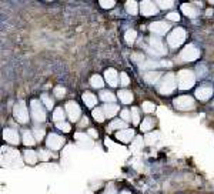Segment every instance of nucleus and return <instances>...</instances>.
I'll list each match as a JSON object with an SVG mask.
<instances>
[{
    "mask_svg": "<svg viewBox=\"0 0 214 194\" xmlns=\"http://www.w3.org/2000/svg\"><path fill=\"white\" fill-rule=\"evenodd\" d=\"M177 83L178 89L181 90H189L194 86L195 83V76L191 70H180L177 74Z\"/></svg>",
    "mask_w": 214,
    "mask_h": 194,
    "instance_id": "nucleus-1",
    "label": "nucleus"
},
{
    "mask_svg": "<svg viewBox=\"0 0 214 194\" xmlns=\"http://www.w3.org/2000/svg\"><path fill=\"white\" fill-rule=\"evenodd\" d=\"M177 80H176V74L174 73H167L163 77L162 83L158 84V91L162 94H171L176 90Z\"/></svg>",
    "mask_w": 214,
    "mask_h": 194,
    "instance_id": "nucleus-2",
    "label": "nucleus"
},
{
    "mask_svg": "<svg viewBox=\"0 0 214 194\" xmlns=\"http://www.w3.org/2000/svg\"><path fill=\"white\" fill-rule=\"evenodd\" d=\"M184 40H186V30L181 27L174 29L167 36V43H168V46H171V47H178L180 44L184 43Z\"/></svg>",
    "mask_w": 214,
    "mask_h": 194,
    "instance_id": "nucleus-3",
    "label": "nucleus"
},
{
    "mask_svg": "<svg viewBox=\"0 0 214 194\" xmlns=\"http://www.w3.org/2000/svg\"><path fill=\"white\" fill-rule=\"evenodd\" d=\"M13 116L14 119L19 123H23L26 124L29 121V111H27V107H26L25 102H19L16 103L14 107H13Z\"/></svg>",
    "mask_w": 214,
    "mask_h": 194,
    "instance_id": "nucleus-4",
    "label": "nucleus"
},
{
    "mask_svg": "<svg viewBox=\"0 0 214 194\" xmlns=\"http://www.w3.org/2000/svg\"><path fill=\"white\" fill-rule=\"evenodd\" d=\"M149 42H150L149 50H150V53H151V54H154V56H164L166 53H167L166 46L163 44V42L160 40V37L151 36Z\"/></svg>",
    "mask_w": 214,
    "mask_h": 194,
    "instance_id": "nucleus-5",
    "label": "nucleus"
},
{
    "mask_svg": "<svg viewBox=\"0 0 214 194\" xmlns=\"http://www.w3.org/2000/svg\"><path fill=\"white\" fill-rule=\"evenodd\" d=\"M30 111H31V117L37 121V123H41V121L46 120V113H44V108L41 107L40 102H37V100H31Z\"/></svg>",
    "mask_w": 214,
    "mask_h": 194,
    "instance_id": "nucleus-6",
    "label": "nucleus"
},
{
    "mask_svg": "<svg viewBox=\"0 0 214 194\" xmlns=\"http://www.w3.org/2000/svg\"><path fill=\"white\" fill-rule=\"evenodd\" d=\"M180 57L183 62H194L197 57H200V50L197 49L194 44H189L187 47L183 49Z\"/></svg>",
    "mask_w": 214,
    "mask_h": 194,
    "instance_id": "nucleus-7",
    "label": "nucleus"
},
{
    "mask_svg": "<svg viewBox=\"0 0 214 194\" xmlns=\"http://www.w3.org/2000/svg\"><path fill=\"white\" fill-rule=\"evenodd\" d=\"M174 107L178 110H191L194 107V99L190 96H180L174 100Z\"/></svg>",
    "mask_w": 214,
    "mask_h": 194,
    "instance_id": "nucleus-8",
    "label": "nucleus"
},
{
    "mask_svg": "<svg viewBox=\"0 0 214 194\" xmlns=\"http://www.w3.org/2000/svg\"><path fill=\"white\" fill-rule=\"evenodd\" d=\"M66 113H67L69 119L71 121H77L81 117V110L79 107V104L76 102H69L66 104Z\"/></svg>",
    "mask_w": 214,
    "mask_h": 194,
    "instance_id": "nucleus-9",
    "label": "nucleus"
},
{
    "mask_svg": "<svg viewBox=\"0 0 214 194\" xmlns=\"http://www.w3.org/2000/svg\"><path fill=\"white\" fill-rule=\"evenodd\" d=\"M140 13L143 16H153V14H157L158 9H157V4L154 2H150V0H144L140 3Z\"/></svg>",
    "mask_w": 214,
    "mask_h": 194,
    "instance_id": "nucleus-10",
    "label": "nucleus"
},
{
    "mask_svg": "<svg viewBox=\"0 0 214 194\" xmlns=\"http://www.w3.org/2000/svg\"><path fill=\"white\" fill-rule=\"evenodd\" d=\"M46 144H47V147L52 148V150H59V148H62V146L64 144V139L60 137L59 134L52 133V134H49V137H47Z\"/></svg>",
    "mask_w": 214,
    "mask_h": 194,
    "instance_id": "nucleus-11",
    "label": "nucleus"
},
{
    "mask_svg": "<svg viewBox=\"0 0 214 194\" xmlns=\"http://www.w3.org/2000/svg\"><path fill=\"white\" fill-rule=\"evenodd\" d=\"M150 31L153 34H157V36H162V34H166L168 30H170V23L166 22H154L149 26Z\"/></svg>",
    "mask_w": 214,
    "mask_h": 194,
    "instance_id": "nucleus-12",
    "label": "nucleus"
},
{
    "mask_svg": "<svg viewBox=\"0 0 214 194\" xmlns=\"http://www.w3.org/2000/svg\"><path fill=\"white\" fill-rule=\"evenodd\" d=\"M116 139L123 143H130V141L133 143V140L136 139V134H134L133 129H124V130H120V131L116 133Z\"/></svg>",
    "mask_w": 214,
    "mask_h": 194,
    "instance_id": "nucleus-13",
    "label": "nucleus"
},
{
    "mask_svg": "<svg viewBox=\"0 0 214 194\" xmlns=\"http://www.w3.org/2000/svg\"><path fill=\"white\" fill-rule=\"evenodd\" d=\"M211 96H213V87L211 86H200L195 90V97L199 100H203V102L208 100Z\"/></svg>",
    "mask_w": 214,
    "mask_h": 194,
    "instance_id": "nucleus-14",
    "label": "nucleus"
},
{
    "mask_svg": "<svg viewBox=\"0 0 214 194\" xmlns=\"http://www.w3.org/2000/svg\"><path fill=\"white\" fill-rule=\"evenodd\" d=\"M3 137H4V140H6V141L12 143V144H19V141H20L19 133L16 131V130H13V129H4Z\"/></svg>",
    "mask_w": 214,
    "mask_h": 194,
    "instance_id": "nucleus-15",
    "label": "nucleus"
},
{
    "mask_svg": "<svg viewBox=\"0 0 214 194\" xmlns=\"http://www.w3.org/2000/svg\"><path fill=\"white\" fill-rule=\"evenodd\" d=\"M104 79L112 87H116L118 84V74L114 69H107L104 73Z\"/></svg>",
    "mask_w": 214,
    "mask_h": 194,
    "instance_id": "nucleus-16",
    "label": "nucleus"
},
{
    "mask_svg": "<svg viewBox=\"0 0 214 194\" xmlns=\"http://www.w3.org/2000/svg\"><path fill=\"white\" fill-rule=\"evenodd\" d=\"M160 66H171V63L168 62H154V60H150V62H143L140 64L141 70H146V69H154V67H160Z\"/></svg>",
    "mask_w": 214,
    "mask_h": 194,
    "instance_id": "nucleus-17",
    "label": "nucleus"
},
{
    "mask_svg": "<svg viewBox=\"0 0 214 194\" xmlns=\"http://www.w3.org/2000/svg\"><path fill=\"white\" fill-rule=\"evenodd\" d=\"M103 111H104L106 117H114L118 111V106L114 104V103H110V104H104L103 107Z\"/></svg>",
    "mask_w": 214,
    "mask_h": 194,
    "instance_id": "nucleus-18",
    "label": "nucleus"
},
{
    "mask_svg": "<svg viewBox=\"0 0 214 194\" xmlns=\"http://www.w3.org/2000/svg\"><path fill=\"white\" fill-rule=\"evenodd\" d=\"M162 77V73L160 71H149V73H144V80L147 81V83H157L158 79Z\"/></svg>",
    "mask_w": 214,
    "mask_h": 194,
    "instance_id": "nucleus-19",
    "label": "nucleus"
},
{
    "mask_svg": "<svg viewBox=\"0 0 214 194\" xmlns=\"http://www.w3.org/2000/svg\"><path fill=\"white\" fill-rule=\"evenodd\" d=\"M181 10H183L184 14L189 16V17H195V16H197V13H199V10L195 9L193 4H189V3L181 4Z\"/></svg>",
    "mask_w": 214,
    "mask_h": 194,
    "instance_id": "nucleus-20",
    "label": "nucleus"
},
{
    "mask_svg": "<svg viewBox=\"0 0 214 194\" xmlns=\"http://www.w3.org/2000/svg\"><path fill=\"white\" fill-rule=\"evenodd\" d=\"M118 99H120L121 103L129 104V103L133 102V94H131V91H129V90H121V91H118Z\"/></svg>",
    "mask_w": 214,
    "mask_h": 194,
    "instance_id": "nucleus-21",
    "label": "nucleus"
},
{
    "mask_svg": "<svg viewBox=\"0 0 214 194\" xmlns=\"http://www.w3.org/2000/svg\"><path fill=\"white\" fill-rule=\"evenodd\" d=\"M83 102L86 103L87 107H93L97 103V97L93 94V93H84L83 94Z\"/></svg>",
    "mask_w": 214,
    "mask_h": 194,
    "instance_id": "nucleus-22",
    "label": "nucleus"
},
{
    "mask_svg": "<svg viewBox=\"0 0 214 194\" xmlns=\"http://www.w3.org/2000/svg\"><path fill=\"white\" fill-rule=\"evenodd\" d=\"M25 160L27 161L29 164H34L39 160V156H37V153H34L33 150H26L25 151Z\"/></svg>",
    "mask_w": 214,
    "mask_h": 194,
    "instance_id": "nucleus-23",
    "label": "nucleus"
},
{
    "mask_svg": "<svg viewBox=\"0 0 214 194\" xmlns=\"http://www.w3.org/2000/svg\"><path fill=\"white\" fill-rule=\"evenodd\" d=\"M139 7L140 6L136 3V2H133V0L126 3V10H127V13H129V14H131V16H134V14H137V13H139Z\"/></svg>",
    "mask_w": 214,
    "mask_h": 194,
    "instance_id": "nucleus-24",
    "label": "nucleus"
},
{
    "mask_svg": "<svg viewBox=\"0 0 214 194\" xmlns=\"http://www.w3.org/2000/svg\"><path fill=\"white\" fill-rule=\"evenodd\" d=\"M90 84L94 87V89H102L104 81H103V79L99 76V74H94V76H91V79H90Z\"/></svg>",
    "mask_w": 214,
    "mask_h": 194,
    "instance_id": "nucleus-25",
    "label": "nucleus"
},
{
    "mask_svg": "<svg viewBox=\"0 0 214 194\" xmlns=\"http://www.w3.org/2000/svg\"><path fill=\"white\" fill-rule=\"evenodd\" d=\"M100 97H102L103 102H106V104L114 103V100H116L114 94H113V93H110V91H102V93H100Z\"/></svg>",
    "mask_w": 214,
    "mask_h": 194,
    "instance_id": "nucleus-26",
    "label": "nucleus"
},
{
    "mask_svg": "<svg viewBox=\"0 0 214 194\" xmlns=\"http://www.w3.org/2000/svg\"><path fill=\"white\" fill-rule=\"evenodd\" d=\"M126 129V121H123V120H114L113 121L112 124H110L109 126V131L110 130H118V131H120V130H124Z\"/></svg>",
    "mask_w": 214,
    "mask_h": 194,
    "instance_id": "nucleus-27",
    "label": "nucleus"
},
{
    "mask_svg": "<svg viewBox=\"0 0 214 194\" xmlns=\"http://www.w3.org/2000/svg\"><path fill=\"white\" fill-rule=\"evenodd\" d=\"M34 141H36V139H34L33 133L25 131V134H23V143H25V146H33Z\"/></svg>",
    "mask_w": 214,
    "mask_h": 194,
    "instance_id": "nucleus-28",
    "label": "nucleus"
},
{
    "mask_svg": "<svg viewBox=\"0 0 214 194\" xmlns=\"http://www.w3.org/2000/svg\"><path fill=\"white\" fill-rule=\"evenodd\" d=\"M136 37H137L136 30L130 29V30H127V31H126V34H124V40L127 42L129 44H133V43H134V40H136Z\"/></svg>",
    "mask_w": 214,
    "mask_h": 194,
    "instance_id": "nucleus-29",
    "label": "nucleus"
},
{
    "mask_svg": "<svg viewBox=\"0 0 214 194\" xmlns=\"http://www.w3.org/2000/svg\"><path fill=\"white\" fill-rule=\"evenodd\" d=\"M64 111H63V108L62 107H59V108H56L54 110V114H53V120L54 121H57V123H62L63 120H64Z\"/></svg>",
    "mask_w": 214,
    "mask_h": 194,
    "instance_id": "nucleus-30",
    "label": "nucleus"
},
{
    "mask_svg": "<svg viewBox=\"0 0 214 194\" xmlns=\"http://www.w3.org/2000/svg\"><path fill=\"white\" fill-rule=\"evenodd\" d=\"M76 140H79V141H83L86 146H89V147H91L93 146V141H91L90 139H89V136L86 134H81V133H76Z\"/></svg>",
    "mask_w": 214,
    "mask_h": 194,
    "instance_id": "nucleus-31",
    "label": "nucleus"
},
{
    "mask_svg": "<svg viewBox=\"0 0 214 194\" xmlns=\"http://www.w3.org/2000/svg\"><path fill=\"white\" fill-rule=\"evenodd\" d=\"M93 117H94V120L96 121H99V123H102V121H104V119H106V114H104V111L102 110V108H94L93 110Z\"/></svg>",
    "mask_w": 214,
    "mask_h": 194,
    "instance_id": "nucleus-32",
    "label": "nucleus"
},
{
    "mask_svg": "<svg viewBox=\"0 0 214 194\" xmlns=\"http://www.w3.org/2000/svg\"><path fill=\"white\" fill-rule=\"evenodd\" d=\"M154 126V121H153V119H150V117H147V119H144L143 120V123H141V126H140V129H141V131H149L151 127Z\"/></svg>",
    "mask_w": 214,
    "mask_h": 194,
    "instance_id": "nucleus-33",
    "label": "nucleus"
},
{
    "mask_svg": "<svg viewBox=\"0 0 214 194\" xmlns=\"http://www.w3.org/2000/svg\"><path fill=\"white\" fill-rule=\"evenodd\" d=\"M140 148H143V139L141 137H136L131 143V150L133 151H139Z\"/></svg>",
    "mask_w": 214,
    "mask_h": 194,
    "instance_id": "nucleus-34",
    "label": "nucleus"
},
{
    "mask_svg": "<svg viewBox=\"0 0 214 194\" xmlns=\"http://www.w3.org/2000/svg\"><path fill=\"white\" fill-rule=\"evenodd\" d=\"M156 110V104L151 102H144L143 103V111L144 113H154Z\"/></svg>",
    "mask_w": 214,
    "mask_h": 194,
    "instance_id": "nucleus-35",
    "label": "nucleus"
},
{
    "mask_svg": "<svg viewBox=\"0 0 214 194\" xmlns=\"http://www.w3.org/2000/svg\"><path fill=\"white\" fill-rule=\"evenodd\" d=\"M33 136H34V139L37 140V141H40V140H43V137H44V130L37 127V129H34Z\"/></svg>",
    "mask_w": 214,
    "mask_h": 194,
    "instance_id": "nucleus-36",
    "label": "nucleus"
},
{
    "mask_svg": "<svg viewBox=\"0 0 214 194\" xmlns=\"http://www.w3.org/2000/svg\"><path fill=\"white\" fill-rule=\"evenodd\" d=\"M157 6H160L162 9H170V7L174 6V3L171 2V0H167V2H164V0H158Z\"/></svg>",
    "mask_w": 214,
    "mask_h": 194,
    "instance_id": "nucleus-37",
    "label": "nucleus"
},
{
    "mask_svg": "<svg viewBox=\"0 0 214 194\" xmlns=\"http://www.w3.org/2000/svg\"><path fill=\"white\" fill-rule=\"evenodd\" d=\"M41 102H43L44 104H46V107H47V108H50V110H52L53 104H54V103H53V100L50 99V97H49L47 94H41Z\"/></svg>",
    "mask_w": 214,
    "mask_h": 194,
    "instance_id": "nucleus-38",
    "label": "nucleus"
},
{
    "mask_svg": "<svg viewBox=\"0 0 214 194\" xmlns=\"http://www.w3.org/2000/svg\"><path fill=\"white\" fill-rule=\"evenodd\" d=\"M37 156H39V158H40V160L46 161V160H49V158H50L52 153H50L49 150H40V151L37 153Z\"/></svg>",
    "mask_w": 214,
    "mask_h": 194,
    "instance_id": "nucleus-39",
    "label": "nucleus"
},
{
    "mask_svg": "<svg viewBox=\"0 0 214 194\" xmlns=\"http://www.w3.org/2000/svg\"><path fill=\"white\" fill-rule=\"evenodd\" d=\"M131 120H133L134 124H139V121H140V114H139V110H137L136 107L131 108Z\"/></svg>",
    "mask_w": 214,
    "mask_h": 194,
    "instance_id": "nucleus-40",
    "label": "nucleus"
},
{
    "mask_svg": "<svg viewBox=\"0 0 214 194\" xmlns=\"http://www.w3.org/2000/svg\"><path fill=\"white\" fill-rule=\"evenodd\" d=\"M195 69H197V76L199 77H203V76L207 74V67H206V64H203V63L201 64H199Z\"/></svg>",
    "mask_w": 214,
    "mask_h": 194,
    "instance_id": "nucleus-41",
    "label": "nucleus"
},
{
    "mask_svg": "<svg viewBox=\"0 0 214 194\" xmlns=\"http://www.w3.org/2000/svg\"><path fill=\"white\" fill-rule=\"evenodd\" d=\"M103 194H117V190H116L114 184H113V183L107 184V187H106V190L103 191Z\"/></svg>",
    "mask_w": 214,
    "mask_h": 194,
    "instance_id": "nucleus-42",
    "label": "nucleus"
},
{
    "mask_svg": "<svg viewBox=\"0 0 214 194\" xmlns=\"http://www.w3.org/2000/svg\"><path fill=\"white\" fill-rule=\"evenodd\" d=\"M57 129L62 130V131H64V133H69V131L71 130V127H70V124H67V123H64V121H62V123H57Z\"/></svg>",
    "mask_w": 214,
    "mask_h": 194,
    "instance_id": "nucleus-43",
    "label": "nucleus"
},
{
    "mask_svg": "<svg viewBox=\"0 0 214 194\" xmlns=\"http://www.w3.org/2000/svg\"><path fill=\"white\" fill-rule=\"evenodd\" d=\"M54 94H56V97H59V99H62L63 96L66 94V89H64V87H60V86L54 87Z\"/></svg>",
    "mask_w": 214,
    "mask_h": 194,
    "instance_id": "nucleus-44",
    "label": "nucleus"
},
{
    "mask_svg": "<svg viewBox=\"0 0 214 194\" xmlns=\"http://www.w3.org/2000/svg\"><path fill=\"white\" fill-rule=\"evenodd\" d=\"M157 133H151V134H147L146 136V143L147 144H153V143L157 140Z\"/></svg>",
    "mask_w": 214,
    "mask_h": 194,
    "instance_id": "nucleus-45",
    "label": "nucleus"
},
{
    "mask_svg": "<svg viewBox=\"0 0 214 194\" xmlns=\"http://www.w3.org/2000/svg\"><path fill=\"white\" fill-rule=\"evenodd\" d=\"M120 83L121 86H127L130 83V79H129V76L126 73H120Z\"/></svg>",
    "mask_w": 214,
    "mask_h": 194,
    "instance_id": "nucleus-46",
    "label": "nucleus"
},
{
    "mask_svg": "<svg viewBox=\"0 0 214 194\" xmlns=\"http://www.w3.org/2000/svg\"><path fill=\"white\" fill-rule=\"evenodd\" d=\"M114 4L116 3L113 2V0H109V2H107V0H102V2H100V6L104 7V9H110V7H113Z\"/></svg>",
    "mask_w": 214,
    "mask_h": 194,
    "instance_id": "nucleus-47",
    "label": "nucleus"
},
{
    "mask_svg": "<svg viewBox=\"0 0 214 194\" xmlns=\"http://www.w3.org/2000/svg\"><path fill=\"white\" fill-rule=\"evenodd\" d=\"M121 119H123V121H129L131 119V111L121 110Z\"/></svg>",
    "mask_w": 214,
    "mask_h": 194,
    "instance_id": "nucleus-48",
    "label": "nucleus"
},
{
    "mask_svg": "<svg viewBox=\"0 0 214 194\" xmlns=\"http://www.w3.org/2000/svg\"><path fill=\"white\" fill-rule=\"evenodd\" d=\"M167 19L171 20V22H178V20H180V16H178V13H168Z\"/></svg>",
    "mask_w": 214,
    "mask_h": 194,
    "instance_id": "nucleus-49",
    "label": "nucleus"
},
{
    "mask_svg": "<svg viewBox=\"0 0 214 194\" xmlns=\"http://www.w3.org/2000/svg\"><path fill=\"white\" fill-rule=\"evenodd\" d=\"M87 133H89V136H91V139H96V137H99V134H97V131H96L94 129H90Z\"/></svg>",
    "mask_w": 214,
    "mask_h": 194,
    "instance_id": "nucleus-50",
    "label": "nucleus"
},
{
    "mask_svg": "<svg viewBox=\"0 0 214 194\" xmlns=\"http://www.w3.org/2000/svg\"><path fill=\"white\" fill-rule=\"evenodd\" d=\"M87 124H89V119L83 117V119H81V121L79 123V127H84V126H87Z\"/></svg>",
    "mask_w": 214,
    "mask_h": 194,
    "instance_id": "nucleus-51",
    "label": "nucleus"
},
{
    "mask_svg": "<svg viewBox=\"0 0 214 194\" xmlns=\"http://www.w3.org/2000/svg\"><path fill=\"white\" fill-rule=\"evenodd\" d=\"M141 57L144 59V56H141V54H137V53H136V54H133V59L136 60V62H140V60H141Z\"/></svg>",
    "mask_w": 214,
    "mask_h": 194,
    "instance_id": "nucleus-52",
    "label": "nucleus"
},
{
    "mask_svg": "<svg viewBox=\"0 0 214 194\" xmlns=\"http://www.w3.org/2000/svg\"><path fill=\"white\" fill-rule=\"evenodd\" d=\"M120 194H131V193H130V191H127V190H124V191H121Z\"/></svg>",
    "mask_w": 214,
    "mask_h": 194,
    "instance_id": "nucleus-53",
    "label": "nucleus"
},
{
    "mask_svg": "<svg viewBox=\"0 0 214 194\" xmlns=\"http://www.w3.org/2000/svg\"><path fill=\"white\" fill-rule=\"evenodd\" d=\"M213 107H214V102H213Z\"/></svg>",
    "mask_w": 214,
    "mask_h": 194,
    "instance_id": "nucleus-54",
    "label": "nucleus"
}]
</instances>
